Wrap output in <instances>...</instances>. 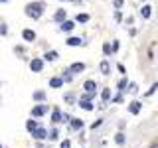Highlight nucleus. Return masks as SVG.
I'll return each mask as SVG.
<instances>
[{
	"instance_id": "1",
	"label": "nucleus",
	"mask_w": 158,
	"mask_h": 148,
	"mask_svg": "<svg viewBox=\"0 0 158 148\" xmlns=\"http://www.w3.org/2000/svg\"><path fill=\"white\" fill-rule=\"evenodd\" d=\"M42 14H44V4H42V2H38V4H28V6H26V16H30V18L38 20V18H42Z\"/></svg>"
},
{
	"instance_id": "2",
	"label": "nucleus",
	"mask_w": 158,
	"mask_h": 148,
	"mask_svg": "<svg viewBox=\"0 0 158 148\" xmlns=\"http://www.w3.org/2000/svg\"><path fill=\"white\" fill-rule=\"evenodd\" d=\"M32 136L36 138V140H44V138H48V130H46V128H42V126H38L36 130L32 132Z\"/></svg>"
},
{
	"instance_id": "3",
	"label": "nucleus",
	"mask_w": 158,
	"mask_h": 148,
	"mask_svg": "<svg viewBox=\"0 0 158 148\" xmlns=\"http://www.w3.org/2000/svg\"><path fill=\"white\" fill-rule=\"evenodd\" d=\"M73 28H75V22H71V20H63L61 26H59V30H61V32H71Z\"/></svg>"
},
{
	"instance_id": "4",
	"label": "nucleus",
	"mask_w": 158,
	"mask_h": 148,
	"mask_svg": "<svg viewBox=\"0 0 158 148\" xmlns=\"http://www.w3.org/2000/svg\"><path fill=\"white\" fill-rule=\"evenodd\" d=\"M42 67H44V61L42 59H32V61H30V69H32V71H42Z\"/></svg>"
},
{
	"instance_id": "5",
	"label": "nucleus",
	"mask_w": 158,
	"mask_h": 148,
	"mask_svg": "<svg viewBox=\"0 0 158 148\" xmlns=\"http://www.w3.org/2000/svg\"><path fill=\"white\" fill-rule=\"evenodd\" d=\"M46 113H48V107H44V105H38V107L32 109V117H42Z\"/></svg>"
},
{
	"instance_id": "6",
	"label": "nucleus",
	"mask_w": 158,
	"mask_h": 148,
	"mask_svg": "<svg viewBox=\"0 0 158 148\" xmlns=\"http://www.w3.org/2000/svg\"><path fill=\"white\" fill-rule=\"evenodd\" d=\"M83 69H85V63H71V67H69V73H81Z\"/></svg>"
},
{
	"instance_id": "7",
	"label": "nucleus",
	"mask_w": 158,
	"mask_h": 148,
	"mask_svg": "<svg viewBox=\"0 0 158 148\" xmlns=\"http://www.w3.org/2000/svg\"><path fill=\"white\" fill-rule=\"evenodd\" d=\"M53 20H56V22H59V24H61L63 20H67V12H65V10H61V8H59L57 12H56V16H53Z\"/></svg>"
},
{
	"instance_id": "8",
	"label": "nucleus",
	"mask_w": 158,
	"mask_h": 148,
	"mask_svg": "<svg viewBox=\"0 0 158 148\" xmlns=\"http://www.w3.org/2000/svg\"><path fill=\"white\" fill-rule=\"evenodd\" d=\"M22 38L26 39V42H34V39H36V32H32V30H24Z\"/></svg>"
},
{
	"instance_id": "9",
	"label": "nucleus",
	"mask_w": 158,
	"mask_h": 148,
	"mask_svg": "<svg viewBox=\"0 0 158 148\" xmlns=\"http://www.w3.org/2000/svg\"><path fill=\"white\" fill-rule=\"evenodd\" d=\"M79 107L85 109V111H93V103L89 101V99H81V101H79Z\"/></svg>"
},
{
	"instance_id": "10",
	"label": "nucleus",
	"mask_w": 158,
	"mask_h": 148,
	"mask_svg": "<svg viewBox=\"0 0 158 148\" xmlns=\"http://www.w3.org/2000/svg\"><path fill=\"white\" fill-rule=\"evenodd\" d=\"M83 89H85L87 93H95L97 85H95V81H91V79H89V81H85V85H83Z\"/></svg>"
},
{
	"instance_id": "11",
	"label": "nucleus",
	"mask_w": 158,
	"mask_h": 148,
	"mask_svg": "<svg viewBox=\"0 0 158 148\" xmlns=\"http://www.w3.org/2000/svg\"><path fill=\"white\" fill-rule=\"evenodd\" d=\"M150 14H152V8L148 6V4L140 8V16H142V18H146V20H148V18H150Z\"/></svg>"
},
{
	"instance_id": "12",
	"label": "nucleus",
	"mask_w": 158,
	"mask_h": 148,
	"mask_svg": "<svg viewBox=\"0 0 158 148\" xmlns=\"http://www.w3.org/2000/svg\"><path fill=\"white\" fill-rule=\"evenodd\" d=\"M81 43H83L81 38H69L67 39V46H71V47H77V46H81Z\"/></svg>"
},
{
	"instance_id": "13",
	"label": "nucleus",
	"mask_w": 158,
	"mask_h": 148,
	"mask_svg": "<svg viewBox=\"0 0 158 148\" xmlns=\"http://www.w3.org/2000/svg\"><path fill=\"white\" fill-rule=\"evenodd\" d=\"M128 111H131L132 115H138V113H140V103H138V101L131 103V107H128Z\"/></svg>"
},
{
	"instance_id": "14",
	"label": "nucleus",
	"mask_w": 158,
	"mask_h": 148,
	"mask_svg": "<svg viewBox=\"0 0 158 148\" xmlns=\"http://www.w3.org/2000/svg\"><path fill=\"white\" fill-rule=\"evenodd\" d=\"M52 121H53V122H61V111H59V109H53V113H52Z\"/></svg>"
},
{
	"instance_id": "15",
	"label": "nucleus",
	"mask_w": 158,
	"mask_h": 148,
	"mask_svg": "<svg viewBox=\"0 0 158 148\" xmlns=\"http://www.w3.org/2000/svg\"><path fill=\"white\" fill-rule=\"evenodd\" d=\"M49 85H52V87H61V85H63V79L53 77V79H49Z\"/></svg>"
},
{
	"instance_id": "16",
	"label": "nucleus",
	"mask_w": 158,
	"mask_h": 148,
	"mask_svg": "<svg viewBox=\"0 0 158 148\" xmlns=\"http://www.w3.org/2000/svg\"><path fill=\"white\" fill-rule=\"evenodd\" d=\"M99 67H101V73H103V75H109L111 67H109V63H107V61H101V65H99Z\"/></svg>"
},
{
	"instance_id": "17",
	"label": "nucleus",
	"mask_w": 158,
	"mask_h": 148,
	"mask_svg": "<svg viewBox=\"0 0 158 148\" xmlns=\"http://www.w3.org/2000/svg\"><path fill=\"white\" fill-rule=\"evenodd\" d=\"M46 61H53V59H57V51H48L46 56H44Z\"/></svg>"
},
{
	"instance_id": "18",
	"label": "nucleus",
	"mask_w": 158,
	"mask_h": 148,
	"mask_svg": "<svg viewBox=\"0 0 158 148\" xmlns=\"http://www.w3.org/2000/svg\"><path fill=\"white\" fill-rule=\"evenodd\" d=\"M26 128H28L30 132H34V130L38 128V122H36V121H28V122H26Z\"/></svg>"
},
{
	"instance_id": "19",
	"label": "nucleus",
	"mask_w": 158,
	"mask_h": 148,
	"mask_svg": "<svg viewBox=\"0 0 158 148\" xmlns=\"http://www.w3.org/2000/svg\"><path fill=\"white\" fill-rule=\"evenodd\" d=\"M71 126L75 128V130H79V128H83V121H79V118H73V121H71Z\"/></svg>"
},
{
	"instance_id": "20",
	"label": "nucleus",
	"mask_w": 158,
	"mask_h": 148,
	"mask_svg": "<svg viewBox=\"0 0 158 148\" xmlns=\"http://www.w3.org/2000/svg\"><path fill=\"white\" fill-rule=\"evenodd\" d=\"M75 20H77L79 24H85L87 20H89V14H77V18H75Z\"/></svg>"
},
{
	"instance_id": "21",
	"label": "nucleus",
	"mask_w": 158,
	"mask_h": 148,
	"mask_svg": "<svg viewBox=\"0 0 158 148\" xmlns=\"http://www.w3.org/2000/svg\"><path fill=\"white\" fill-rule=\"evenodd\" d=\"M34 99H36V101H44V99H46V93H44V91H36V93H34Z\"/></svg>"
},
{
	"instance_id": "22",
	"label": "nucleus",
	"mask_w": 158,
	"mask_h": 148,
	"mask_svg": "<svg viewBox=\"0 0 158 148\" xmlns=\"http://www.w3.org/2000/svg\"><path fill=\"white\" fill-rule=\"evenodd\" d=\"M101 97H103V101H109V99H111V91H109V89H103Z\"/></svg>"
},
{
	"instance_id": "23",
	"label": "nucleus",
	"mask_w": 158,
	"mask_h": 148,
	"mask_svg": "<svg viewBox=\"0 0 158 148\" xmlns=\"http://www.w3.org/2000/svg\"><path fill=\"white\" fill-rule=\"evenodd\" d=\"M115 140H117V144H125V134H123V132H118Z\"/></svg>"
},
{
	"instance_id": "24",
	"label": "nucleus",
	"mask_w": 158,
	"mask_h": 148,
	"mask_svg": "<svg viewBox=\"0 0 158 148\" xmlns=\"http://www.w3.org/2000/svg\"><path fill=\"white\" fill-rule=\"evenodd\" d=\"M156 89H158V83H154V85H152V87H150V89H148V91H146V97H150L152 93L156 91Z\"/></svg>"
},
{
	"instance_id": "25",
	"label": "nucleus",
	"mask_w": 158,
	"mask_h": 148,
	"mask_svg": "<svg viewBox=\"0 0 158 148\" xmlns=\"http://www.w3.org/2000/svg\"><path fill=\"white\" fill-rule=\"evenodd\" d=\"M6 34H8V28L4 24H0V36H6Z\"/></svg>"
},
{
	"instance_id": "26",
	"label": "nucleus",
	"mask_w": 158,
	"mask_h": 148,
	"mask_svg": "<svg viewBox=\"0 0 158 148\" xmlns=\"http://www.w3.org/2000/svg\"><path fill=\"white\" fill-rule=\"evenodd\" d=\"M48 138H52V140H57V130H52L48 134Z\"/></svg>"
},
{
	"instance_id": "27",
	"label": "nucleus",
	"mask_w": 158,
	"mask_h": 148,
	"mask_svg": "<svg viewBox=\"0 0 158 148\" xmlns=\"http://www.w3.org/2000/svg\"><path fill=\"white\" fill-rule=\"evenodd\" d=\"M103 51L109 56V53H113V49H111V46H109V43H105V46H103Z\"/></svg>"
},
{
	"instance_id": "28",
	"label": "nucleus",
	"mask_w": 158,
	"mask_h": 148,
	"mask_svg": "<svg viewBox=\"0 0 158 148\" xmlns=\"http://www.w3.org/2000/svg\"><path fill=\"white\" fill-rule=\"evenodd\" d=\"M111 49H113V53H115V51H118V42H117V39H115V42H113Z\"/></svg>"
},
{
	"instance_id": "29",
	"label": "nucleus",
	"mask_w": 158,
	"mask_h": 148,
	"mask_svg": "<svg viewBox=\"0 0 158 148\" xmlns=\"http://www.w3.org/2000/svg\"><path fill=\"white\" fill-rule=\"evenodd\" d=\"M125 87H127V79H123V81H118V89H121V91H123Z\"/></svg>"
},
{
	"instance_id": "30",
	"label": "nucleus",
	"mask_w": 158,
	"mask_h": 148,
	"mask_svg": "<svg viewBox=\"0 0 158 148\" xmlns=\"http://www.w3.org/2000/svg\"><path fill=\"white\" fill-rule=\"evenodd\" d=\"M61 148H71V142H69V140H63L61 142Z\"/></svg>"
},
{
	"instance_id": "31",
	"label": "nucleus",
	"mask_w": 158,
	"mask_h": 148,
	"mask_svg": "<svg viewBox=\"0 0 158 148\" xmlns=\"http://www.w3.org/2000/svg\"><path fill=\"white\" fill-rule=\"evenodd\" d=\"M115 6H117V8H121V6H123V0H115Z\"/></svg>"
},
{
	"instance_id": "32",
	"label": "nucleus",
	"mask_w": 158,
	"mask_h": 148,
	"mask_svg": "<svg viewBox=\"0 0 158 148\" xmlns=\"http://www.w3.org/2000/svg\"><path fill=\"white\" fill-rule=\"evenodd\" d=\"M0 2H8V0H0Z\"/></svg>"
},
{
	"instance_id": "33",
	"label": "nucleus",
	"mask_w": 158,
	"mask_h": 148,
	"mask_svg": "<svg viewBox=\"0 0 158 148\" xmlns=\"http://www.w3.org/2000/svg\"><path fill=\"white\" fill-rule=\"evenodd\" d=\"M0 148H2V146H0Z\"/></svg>"
}]
</instances>
